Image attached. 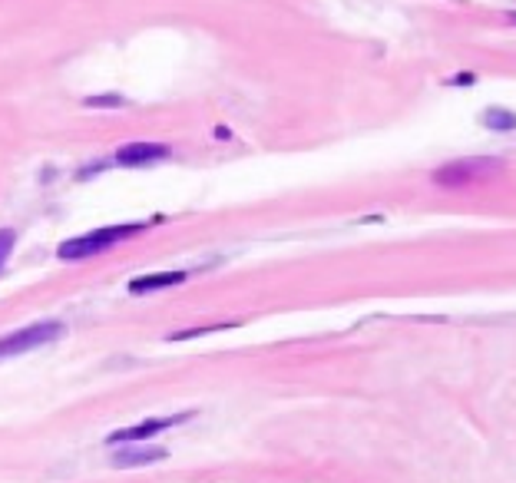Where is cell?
I'll list each match as a JSON object with an SVG mask.
<instances>
[{
	"instance_id": "cell-2",
	"label": "cell",
	"mask_w": 516,
	"mask_h": 483,
	"mask_svg": "<svg viewBox=\"0 0 516 483\" xmlns=\"http://www.w3.org/2000/svg\"><path fill=\"white\" fill-rule=\"evenodd\" d=\"M500 170H504L500 159H460V162H450V166L433 172V182H437V186H447V189H464V186L490 179V176H496Z\"/></svg>"
},
{
	"instance_id": "cell-6",
	"label": "cell",
	"mask_w": 516,
	"mask_h": 483,
	"mask_svg": "<svg viewBox=\"0 0 516 483\" xmlns=\"http://www.w3.org/2000/svg\"><path fill=\"white\" fill-rule=\"evenodd\" d=\"M182 281H186V272H159V275L132 278V281H130V291H132V295H149V291H159V289H172V285H182Z\"/></svg>"
},
{
	"instance_id": "cell-3",
	"label": "cell",
	"mask_w": 516,
	"mask_h": 483,
	"mask_svg": "<svg viewBox=\"0 0 516 483\" xmlns=\"http://www.w3.org/2000/svg\"><path fill=\"white\" fill-rule=\"evenodd\" d=\"M60 335H63L60 321H40V325L20 328V331H13L7 338H0V361L13 358V354H27V351L34 348H44V344L57 341Z\"/></svg>"
},
{
	"instance_id": "cell-1",
	"label": "cell",
	"mask_w": 516,
	"mask_h": 483,
	"mask_svg": "<svg viewBox=\"0 0 516 483\" xmlns=\"http://www.w3.org/2000/svg\"><path fill=\"white\" fill-rule=\"evenodd\" d=\"M143 229V226H109V229H97L90 232V235H80V239H70L60 245V258L67 262H76V258H90V255H99L113 249V245H120L123 239H130L136 232Z\"/></svg>"
},
{
	"instance_id": "cell-4",
	"label": "cell",
	"mask_w": 516,
	"mask_h": 483,
	"mask_svg": "<svg viewBox=\"0 0 516 483\" xmlns=\"http://www.w3.org/2000/svg\"><path fill=\"white\" fill-rule=\"evenodd\" d=\"M189 414H179V417H166V421H143L136 424V427H126V431H113L107 437V444H136V440H146V437L159 434V431H166V427H176L179 421H186Z\"/></svg>"
},
{
	"instance_id": "cell-9",
	"label": "cell",
	"mask_w": 516,
	"mask_h": 483,
	"mask_svg": "<svg viewBox=\"0 0 516 483\" xmlns=\"http://www.w3.org/2000/svg\"><path fill=\"white\" fill-rule=\"evenodd\" d=\"M13 242H17V235H13L11 229H0V268H4V262H7V255H11Z\"/></svg>"
},
{
	"instance_id": "cell-8",
	"label": "cell",
	"mask_w": 516,
	"mask_h": 483,
	"mask_svg": "<svg viewBox=\"0 0 516 483\" xmlns=\"http://www.w3.org/2000/svg\"><path fill=\"white\" fill-rule=\"evenodd\" d=\"M483 126H490V130H513L516 126V116L510 109H487V116H483Z\"/></svg>"
},
{
	"instance_id": "cell-7",
	"label": "cell",
	"mask_w": 516,
	"mask_h": 483,
	"mask_svg": "<svg viewBox=\"0 0 516 483\" xmlns=\"http://www.w3.org/2000/svg\"><path fill=\"white\" fill-rule=\"evenodd\" d=\"M163 457H166L163 447H126L113 454V467H143V463H156Z\"/></svg>"
},
{
	"instance_id": "cell-5",
	"label": "cell",
	"mask_w": 516,
	"mask_h": 483,
	"mask_svg": "<svg viewBox=\"0 0 516 483\" xmlns=\"http://www.w3.org/2000/svg\"><path fill=\"white\" fill-rule=\"evenodd\" d=\"M169 149L163 143H126L116 149V162L120 166H146V162H156L166 159Z\"/></svg>"
}]
</instances>
